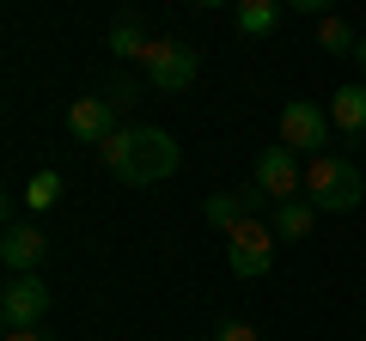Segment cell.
Here are the masks:
<instances>
[{"mask_svg": "<svg viewBox=\"0 0 366 341\" xmlns=\"http://www.w3.org/2000/svg\"><path fill=\"white\" fill-rule=\"evenodd\" d=\"M360 146H366V141H360Z\"/></svg>", "mask_w": 366, "mask_h": 341, "instance_id": "d6986e66", "label": "cell"}, {"mask_svg": "<svg viewBox=\"0 0 366 341\" xmlns=\"http://www.w3.org/2000/svg\"><path fill=\"white\" fill-rule=\"evenodd\" d=\"M232 25L244 31V37H269V31L281 25V0H238V6H232Z\"/></svg>", "mask_w": 366, "mask_h": 341, "instance_id": "7c38bea8", "label": "cell"}, {"mask_svg": "<svg viewBox=\"0 0 366 341\" xmlns=\"http://www.w3.org/2000/svg\"><path fill=\"white\" fill-rule=\"evenodd\" d=\"M43 317H49V287H43V275H13L0 287V323H6V335L37 329Z\"/></svg>", "mask_w": 366, "mask_h": 341, "instance_id": "277c9868", "label": "cell"}, {"mask_svg": "<svg viewBox=\"0 0 366 341\" xmlns=\"http://www.w3.org/2000/svg\"><path fill=\"white\" fill-rule=\"evenodd\" d=\"M214 341H262V335L250 323H220V329H214Z\"/></svg>", "mask_w": 366, "mask_h": 341, "instance_id": "2e32d148", "label": "cell"}, {"mask_svg": "<svg viewBox=\"0 0 366 341\" xmlns=\"http://www.w3.org/2000/svg\"><path fill=\"white\" fill-rule=\"evenodd\" d=\"M250 183L262 189V195L281 208V201H300L305 189V170H300V153H287V146H269V153L257 158V170H250Z\"/></svg>", "mask_w": 366, "mask_h": 341, "instance_id": "8992f818", "label": "cell"}, {"mask_svg": "<svg viewBox=\"0 0 366 341\" xmlns=\"http://www.w3.org/2000/svg\"><path fill=\"white\" fill-rule=\"evenodd\" d=\"M274 244H281V238L262 220H244L238 232H226V263H232V275L238 280H262L274 268Z\"/></svg>", "mask_w": 366, "mask_h": 341, "instance_id": "3957f363", "label": "cell"}, {"mask_svg": "<svg viewBox=\"0 0 366 341\" xmlns=\"http://www.w3.org/2000/svg\"><path fill=\"white\" fill-rule=\"evenodd\" d=\"M330 128L366 141V79H348V86H336V92H330Z\"/></svg>", "mask_w": 366, "mask_h": 341, "instance_id": "30bf717a", "label": "cell"}, {"mask_svg": "<svg viewBox=\"0 0 366 341\" xmlns=\"http://www.w3.org/2000/svg\"><path fill=\"white\" fill-rule=\"evenodd\" d=\"M281 146H287V153H312V158H324V146H330V110H317L312 98H293V104H281Z\"/></svg>", "mask_w": 366, "mask_h": 341, "instance_id": "5b68a950", "label": "cell"}, {"mask_svg": "<svg viewBox=\"0 0 366 341\" xmlns=\"http://www.w3.org/2000/svg\"><path fill=\"white\" fill-rule=\"evenodd\" d=\"M317 49H330V55H354V49H360V31H354L348 19L330 13V19H317Z\"/></svg>", "mask_w": 366, "mask_h": 341, "instance_id": "5bb4252c", "label": "cell"}, {"mask_svg": "<svg viewBox=\"0 0 366 341\" xmlns=\"http://www.w3.org/2000/svg\"><path fill=\"white\" fill-rule=\"evenodd\" d=\"M6 341H55V335H43V329H19V335H6Z\"/></svg>", "mask_w": 366, "mask_h": 341, "instance_id": "e0dca14e", "label": "cell"}, {"mask_svg": "<svg viewBox=\"0 0 366 341\" xmlns=\"http://www.w3.org/2000/svg\"><path fill=\"white\" fill-rule=\"evenodd\" d=\"M312 225H317V208H312V201H281L274 220H269V232L281 238V244H300V238H312Z\"/></svg>", "mask_w": 366, "mask_h": 341, "instance_id": "8fae6325", "label": "cell"}, {"mask_svg": "<svg viewBox=\"0 0 366 341\" xmlns=\"http://www.w3.org/2000/svg\"><path fill=\"white\" fill-rule=\"evenodd\" d=\"M43 256H49V238L37 232V225H6V232H0V263L13 268V275H37L43 268Z\"/></svg>", "mask_w": 366, "mask_h": 341, "instance_id": "9c48e42d", "label": "cell"}, {"mask_svg": "<svg viewBox=\"0 0 366 341\" xmlns=\"http://www.w3.org/2000/svg\"><path fill=\"white\" fill-rule=\"evenodd\" d=\"M55 201H61V170H49V165L31 170V183H25V208H31V213H49Z\"/></svg>", "mask_w": 366, "mask_h": 341, "instance_id": "4fadbf2b", "label": "cell"}, {"mask_svg": "<svg viewBox=\"0 0 366 341\" xmlns=\"http://www.w3.org/2000/svg\"><path fill=\"white\" fill-rule=\"evenodd\" d=\"M305 201H312L317 213H354L366 201L360 165H348V158H336V153L312 158V165H305Z\"/></svg>", "mask_w": 366, "mask_h": 341, "instance_id": "7a4b0ae2", "label": "cell"}, {"mask_svg": "<svg viewBox=\"0 0 366 341\" xmlns=\"http://www.w3.org/2000/svg\"><path fill=\"white\" fill-rule=\"evenodd\" d=\"M110 49H117V55H141V61H147V49H153V43H147L141 19H117V25H110Z\"/></svg>", "mask_w": 366, "mask_h": 341, "instance_id": "9a60e30c", "label": "cell"}, {"mask_svg": "<svg viewBox=\"0 0 366 341\" xmlns=\"http://www.w3.org/2000/svg\"><path fill=\"white\" fill-rule=\"evenodd\" d=\"M141 67H147V79H153V92H189L196 73H202L196 49H183V43H153Z\"/></svg>", "mask_w": 366, "mask_h": 341, "instance_id": "52a82bcc", "label": "cell"}, {"mask_svg": "<svg viewBox=\"0 0 366 341\" xmlns=\"http://www.w3.org/2000/svg\"><path fill=\"white\" fill-rule=\"evenodd\" d=\"M98 158L117 170L122 183H165V177H177L183 146L171 141L165 128H117L98 146Z\"/></svg>", "mask_w": 366, "mask_h": 341, "instance_id": "6da1fadb", "label": "cell"}, {"mask_svg": "<svg viewBox=\"0 0 366 341\" xmlns=\"http://www.w3.org/2000/svg\"><path fill=\"white\" fill-rule=\"evenodd\" d=\"M354 61H360V73H366V37H360V49H354Z\"/></svg>", "mask_w": 366, "mask_h": 341, "instance_id": "ac0fdd59", "label": "cell"}, {"mask_svg": "<svg viewBox=\"0 0 366 341\" xmlns=\"http://www.w3.org/2000/svg\"><path fill=\"white\" fill-rule=\"evenodd\" d=\"M122 110L110 104V98H74V104H67V134H74V141H86V146H104L110 134L122 128Z\"/></svg>", "mask_w": 366, "mask_h": 341, "instance_id": "ba28073f", "label": "cell"}]
</instances>
